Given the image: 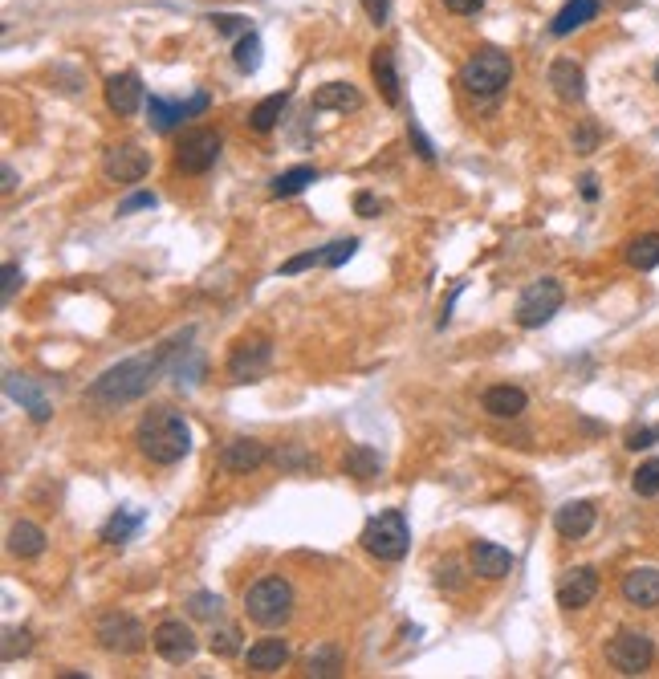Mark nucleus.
<instances>
[{
	"label": "nucleus",
	"instance_id": "39",
	"mask_svg": "<svg viewBox=\"0 0 659 679\" xmlns=\"http://www.w3.org/2000/svg\"><path fill=\"white\" fill-rule=\"evenodd\" d=\"M354 249H358V240H354V236H342V240L326 244V249H322V257H326V269H338V265H346V261L354 257Z\"/></svg>",
	"mask_w": 659,
	"mask_h": 679
},
{
	"label": "nucleus",
	"instance_id": "32",
	"mask_svg": "<svg viewBox=\"0 0 659 679\" xmlns=\"http://www.w3.org/2000/svg\"><path fill=\"white\" fill-rule=\"evenodd\" d=\"M627 265H631V269H639V273H647V269H655V265H659V232L635 236V240L627 244Z\"/></svg>",
	"mask_w": 659,
	"mask_h": 679
},
{
	"label": "nucleus",
	"instance_id": "3",
	"mask_svg": "<svg viewBox=\"0 0 659 679\" xmlns=\"http://www.w3.org/2000/svg\"><path fill=\"white\" fill-rule=\"evenodd\" d=\"M245 614L257 623V627H285L289 614H293V586L281 578V574H265L249 586L245 594Z\"/></svg>",
	"mask_w": 659,
	"mask_h": 679
},
{
	"label": "nucleus",
	"instance_id": "8",
	"mask_svg": "<svg viewBox=\"0 0 659 679\" xmlns=\"http://www.w3.org/2000/svg\"><path fill=\"white\" fill-rule=\"evenodd\" d=\"M220 147H224L220 131H212V127H192V131H184V139L175 143V167L184 171V175H204L208 167H216Z\"/></svg>",
	"mask_w": 659,
	"mask_h": 679
},
{
	"label": "nucleus",
	"instance_id": "9",
	"mask_svg": "<svg viewBox=\"0 0 659 679\" xmlns=\"http://www.w3.org/2000/svg\"><path fill=\"white\" fill-rule=\"evenodd\" d=\"M651 659H655V643L643 631H619L607 643V663L619 675H643L651 667Z\"/></svg>",
	"mask_w": 659,
	"mask_h": 679
},
{
	"label": "nucleus",
	"instance_id": "29",
	"mask_svg": "<svg viewBox=\"0 0 659 679\" xmlns=\"http://www.w3.org/2000/svg\"><path fill=\"white\" fill-rule=\"evenodd\" d=\"M139 525H143V513H139V509H118V513L102 525L98 537H102L106 545H127V541L139 533Z\"/></svg>",
	"mask_w": 659,
	"mask_h": 679
},
{
	"label": "nucleus",
	"instance_id": "48",
	"mask_svg": "<svg viewBox=\"0 0 659 679\" xmlns=\"http://www.w3.org/2000/svg\"><path fill=\"white\" fill-rule=\"evenodd\" d=\"M460 574H464V570H460L456 562H448V566H440V578H436V582H440L444 590H460V586H464V578H460Z\"/></svg>",
	"mask_w": 659,
	"mask_h": 679
},
{
	"label": "nucleus",
	"instance_id": "10",
	"mask_svg": "<svg viewBox=\"0 0 659 679\" xmlns=\"http://www.w3.org/2000/svg\"><path fill=\"white\" fill-rule=\"evenodd\" d=\"M269 366H273V342L269 338H245V342H236L232 354H228L232 383H257V379H265Z\"/></svg>",
	"mask_w": 659,
	"mask_h": 679
},
{
	"label": "nucleus",
	"instance_id": "37",
	"mask_svg": "<svg viewBox=\"0 0 659 679\" xmlns=\"http://www.w3.org/2000/svg\"><path fill=\"white\" fill-rule=\"evenodd\" d=\"M208 647H212V655H220V659L241 655V631H236V627H220V631L208 635Z\"/></svg>",
	"mask_w": 659,
	"mask_h": 679
},
{
	"label": "nucleus",
	"instance_id": "15",
	"mask_svg": "<svg viewBox=\"0 0 659 679\" xmlns=\"http://www.w3.org/2000/svg\"><path fill=\"white\" fill-rule=\"evenodd\" d=\"M265 460H269V448H265L261 440H249V436H236V440H228V444L220 448V468H224V472H236V476L257 472Z\"/></svg>",
	"mask_w": 659,
	"mask_h": 679
},
{
	"label": "nucleus",
	"instance_id": "28",
	"mask_svg": "<svg viewBox=\"0 0 659 679\" xmlns=\"http://www.w3.org/2000/svg\"><path fill=\"white\" fill-rule=\"evenodd\" d=\"M285 106H289V90H281V94H269V98H261L253 110H249V127L257 131V135H269L277 122H281V114H285Z\"/></svg>",
	"mask_w": 659,
	"mask_h": 679
},
{
	"label": "nucleus",
	"instance_id": "6",
	"mask_svg": "<svg viewBox=\"0 0 659 679\" xmlns=\"http://www.w3.org/2000/svg\"><path fill=\"white\" fill-rule=\"evenodd\" d=\"M562 301H566V289H562V281H554V277H542V281H533V285H525V293L517 297V310H513V318H517V326L521 330H542L558 310H562Z\"/></svg>",
	"mask_w": 659,
	"mask_h": 679
},
{
	"label": "nucleus",
	"instance_id": "21",
	"mask_svg": "<svg viewBox=\"0 0 659 679\" xmlns=\"http://www.w3.org/2000/svg\"><path fill=\"white\" fill-rule=\"evenodd\" d=\"M594 505L590 501H570V505H562L558 513H554V529H558V537H566V541H582L590 529H594Z\"/></svg>",
	"mask_w": 659,
	"mask_h": 679
},
{
	"label": "nucleus",
	"instance_id": "50",
	"mask_svg": "<svg viewBox=\"0 0 659 679\" xmlns=\"http://www.w3.org/2000/svg\"><path fill=\"white\" fill-rule=\"evenodd\" d=\"M481 5H485V0H444V9H448V13H460V17L481 13Z\"/></svg>",
	"mask_w": 659,
	"mask_h": 679
},
{
	"label": "nucleus",
	"instance_id": "54",
	"mask_svg": "<svg viewBox=\"0 0 659 679\" xmlns=\"http://www.w3.org/2000/svg\"><path fill=\"white\" fill-rule=\"evenodd\" d=\"M655 86H659V61H655Z\"/></svg>",
	"mask_w": 659,
	"mask_h": 679
},
{
	"label": "nucleus",
	"instance_id": "27",
	"mask_svg": "<svg viewBox=\"0 0 659 679\" xmlns=\"http://www.w3.org/2000/svg\"><path fill=\"white\" fill-rule=\"evenodd\" d=\"M342 472L354 476V480H371V476L383 472V456L371 444H350L346 456H342Z\"/></svg>",
	"mask_w": 659,
	"mask_h": 679
},
{
	"label": "nucleus",
	"instance_id": "7",
	"mask_svg": "<svg viewBox=\"0 0 659 679\" xmlns=\"http://www.w3.org/2000/svg\"><path fill=\"white\" fill-rule=\"evenodd\" d=\"M94 639H98V647L110 651V655H139L151 635H147V627L135 619V614L110 610V614H102V619H98Z\"/></svg>",
	"mask_w": 659,
	"mask_h": 679
},
{
	"label": "nucleus",
	"instance_id": "49",
	"mask_svg": "<svg viewBox=\"0 0 659 679\" xmlns=\"http://www.w3.org/2000/svg\"><path fill=\"white\" fill-rule=\"evenodd\" d=\"M354 212H358V216H379V200H375L371 192H358V196H354Z\"/></svg>",
	"mask_w": 659,
	"mask_h": 679
},
{
	"label": "nucleus",
	"instance_id": "18",
	"mask_svg": "<svg viewBox=\"0 0 659 679\" xmlns=\"http://www.w3.org/2000/svg\"><path fill=\"white\" fill-rule=\"evenodd\" d=\"M594 594H598V570H594V566H578V570H570V574L562 578V586H558V606H562V610H582V606L594 602Z\"/></svg>",
	"mask_w": 659,
	"mask_h": 679
},
{
	"label": "nucleus",
	"instance_id": "17",
	"mask_svg": "<svg viewBox=\"0 0 659 679\" xmlns=\"http://www.w3.org/2000/svg\"><path fill=\"white\" fill-rule=\"evenodd\" d=\"M102 94H106V106H110L118 118H131L139 106H147L139 74H114V78H106Z\"/></svg>",
	"mask_w": 659,
	"mask_h": 679
},
{
	"label": "nucleus",
	"instance_id": "40",
	"mask_svg": "<svg viewBox=\"0 0 659 679\" xmlns=\"http://www.w3.org/2000/svg\"><path fill=\"white\" fill-rule=\"evenodd\" d=\"M29 639H33V635H29L25 627H21V631H17V627H9V631H5V647H0V659H5V663H13L17 655H25V651L33 647Z\"/></svg>",
	"mask_w": 659,
	"mask_h": 679
},
{
	"label": "nucleus",
	"instance_id": "42",
	"mask_svg": "<svg viewBox=\"0 0 659 679\" xmlns=\"http://www.w3.org/2000/svg\"><path fill=\"white\" fill-rule=\"evenodd\" d=\"M594 147H598V127H594V122L586 118V122H582V127L574 131V151H582V155H590Z\"/></svg>",
	"mask_w": 659,
	"mask_h": 679
},
{
	"label": "nucleus",
	"instance_id": "44",
	"mask_svg": "<svg viewBox=\"0 0 659 679\" xmlns=\"http://www.w3.org/2000/svg\"><path fill=\"white\" fill-rule=\"evenodd\" d=\"M655 440H659V423H655V427H643V431H631L627 448H631V452H643V448H651Z\"/></svg>",
	"mask_w": 659,
	"mask_h": 679
},
{
	"label": "nucleus",
	"instance_id": "46",
	"mask_svg": "<svg viewBox=\"0 0 659 679\" xmlns=\"http://www.w3.org/2000/svg\"><path fill=\"white\" fill-rule=\"evenodd\" d=\"M139 208H155V196H151V192H135V196H127L123 204H118V216H131V212H139Z\"/></svg>",
	"mask_w": 659,
	"mask_h": 679
},
{
	"label": "nucleus",
	"instance_id": "41",
	"mask_svg": "<svg viewBox=\"0 0 659 679\" xmlns=\"http://www.w3.org/2000/svg\"><path fill=\"white\" fill-rule=\"evenodd\" d=\"M314 265H326L322 249H314V253H302V257H289V261L281 265V273H285V277H293V273H302V269H314Z\"/></svg>",
	"mask_w": 659,
	"mask_h": 679
},
{
	"label": "nucleus",
	"instance_id": "36",
	"mask_svg": "<svg viewBox=\"0 0 659 679\" xmlns=\"http://www.w3.org/2000/svg\"><path fill=\"white\" fill-rule=\"evenodd\" d=\"M188 610L196 614V619L216 623V619H220V610H224V598H220V594H212V590H200V594H192V598H188Z\"/></svg>",
	"mask_w": 659,
	"mask_h": 679
},
{
	"label": "nucleus",
	"instance_id": "34",
	"mask_svg": "<svg viewBox=\"0 0 659 679\" xmlns=\"http://www.w3.org/2000/svg\"><path fill=\"white\" fill-rule=\"evenodd\" d=\"M232 61H236V70H241V74H257V66H261V37H257L253 29H249V33H241Z\"/></svg>",
	"mask_w": 659,
	"mask_h": 679
},
{
	"label": "nucleus",
	"instance_id": "26",
	"mask_svg": "<svg viewBox=\"0 0 659 679\" xmlns=\"http://www.w3.org/2000/svg\"><path fill=\"white\" fill-rule=\"evenodd\" d=\"M310 106H314V110H338V114H346V110L363 106V94H358L350 82H326V86L314 90V102H310Z\"/></svg>",
	"mask_w": 659,
	"mask_h": 679
},
{
	"label": "nucleus",
	"instance_id": "16",
	"mask_svg": "<svg viewBox=\"0 0 659 679\" xmlns=\"http://www.w3.org/2000/svg\"><path fill=\"white\" fill-rule=\"evenodd\" d=\"M5 395H9L13 403H21V407L29 411V419H33V423H49L53 403L45 399V391H41L29 375H17V370H9V375H5Z\"/></svg>",
	"mask_w": 659,
	"mask_h": 679
},
{
	"label": "nucleus",
	"instance_id": "31",
	"mask_svg": "<svg viewBox=\"0 0 659 679\" xmlns=\"http://www.w3.org/2000/svg\"><path fill=\"white\" fill-rule=\"evenodd\" d=\"M314 179H318V167H306V163H302V167L281 171V175L273 179V188H269V192H273L277 200H289V196H302Z\"/></svg>",
	"mask_w": 659,
	"mask_h": 679
},
{
	"label": "nucleus",
	"instance_id": "1",
	"mask_svg": "<svg viewBox=\"0 0 659 679\" xmlns=\"http://www.w3.org/2000/svg\"><path fill=\"white\" fill-rule=\"evenodd\" d=\"M163 358H167V350H155V354H139V358H127V362L102 370V375L86 387V399L98 403V407H123V403L143 399L159 379Z\"/></svg>",
	"mask_w": 659,
	"mask_h": 679
},
{
	"label": "nucleus",
	"instance_id": "23",
	"mask_svg": "<svg viewBox=\"0 0 659 679\" xmlns=\"http://www.w3.org/2000/svg\"><path fill=\"white\" fill-rule=\"evenodd\" d=\"M245 663L249 671H281L289 663V643L281 635H269V639H257L249 651H245Z\"/></svg>",
	"mask_w": 659,
	"mask_h": 679
},
{
	"label": "nucleus",
	"instance_id": "51",
	"mask_svg": "<svg viewBox=\"0 0 659 679\" xmlns=\"http://www.w3.org/2000/svg\"><path fill=\"white\" fill-rule=\"evenodd\" d=\"M363 9L371 17V25H387V0H363Z\"/></svg>",
	"mask_w": 659,
	"mask_h": 679
},
{
	"label": "nucleus",
	"instance_id": "24",
	"mask_svg": "<svg viewBox=\"0 0 659 679\" xmlns=\"http://www.w3.org/2000/svg\"><path fill=\"white\" fill-rule=\"evenodd\" d=\"M481 407H485L493 419H517V415L529 407V399H525V391H521V387L501 383V387H489V391H485Z\"/></svg>",
	"mask_w": 659,
	"mask_h": 679
},
{
	"label": "nucleus",
	"instance_id": "25",
	"mask_svg": "<svg viewBox=\"0 0 659 679\" xmlns=\"http://www.w3.org/2000/svg\"><path fill=\"white\" fill-rule=\"evenodd\" d=\"M598 17V0H566V5L558 9V17L550 21V33L554 37H570L574 29L590 25Z\"/></svg>",
	"mask_w": 659,
	"mask_h": 679
},
{
	"label": "nucleus",
	"instance_id": "43",
	"mask_svg": "<svg viewBox=\"0 0 659 679\" xmlns=\"http://www.w3.org/2000/svg\"><path fill=\"white\" fill-rule=\"evenodd\" d=\"M407 139L415 143V151H419V159H428V163H436V147L428 143V135H424V131H419V127H415V122H411V127H407Z\"/></svg>",
	"mask_w": 659,
	"mask_h": 679
},
{
	"label": "nucleus",
	"instance_id": "14",
	"mask_svg": "<svg viewBox=\"0 0 659 679\" xmlns=\"http://www.w3.org/2000/svg\"><path fill=\"white\" fill-rule=\"evenodd\" d=\"M204 110H208V94H196V98H192V102H184V106H179V102H167V98H155V94L147 98V118H151V127H155L159 135L175 131L184 118L204 114Z\"/></svg>",
	"mask_w": 659,
	"mask_h": 679
},
{
	"label": "nucleus",
	"instance_id": "22",
	"mask_svg": "<svg viewBox=\"0 0 659 679\" xmlns=\"http://www.w3.org/2000/svg\"><path fill=\"white\" fill-rule=\"evenodd\" d=\"M371 78L383 94L387 106H399L403 102V90H399V70H395V53L391 49H375L371 53Z\"/></svg>",
	"mask_w": 659,
	"mask_h": 679
},
{
	"label": "nucleus",
	"instance_id": "47",
	"mask_svg": "<svg viewBox=\"0 0 659 679\" xmlns=\"http://www.w3.org/2000/svg\"><path fill=\"white\" fill-rule=\"evenodd\" d=\"M17 285H21V269L17 265H5V285H0V301H13V293H17Z\"/></svg>",
	"mask_w": 659,
	"mask_h": 679
},
{
	"label": "nucleus",
	"instance_id": "30",
	"mask_svg": "<svg viewBox=\"0 0 659 679\" xmlns=\"http://www.w3.org/2000/svg\"><path fill=\"white\" fill-rule=\"evenodd\" d=\"M9 549L17 558H37V553H45V529L33 521H17L9 529Z\"/></svg>",
	"mask_w": 659,
	"mask_h": 679
},
{
	"label": "nucleus",
	"instance_id": "4",
	"mask_svg": "<svg viewBox=\"0 0 659 679\" xmlns=\"http://www.w3.org/2000/svg\"><path fill=\"white\" fill-rule=\"evenodd\" d=\"M513 78V61L509 53L501 49H476L464 66H460V86L472 94V98H497Z\"/></svg>",
	"mask_w": 659,
	"mask_h": 679
},
{
	"label": "nucleus",
	"instance_id": "33",
	"mask_svg": "<svg viewBox=\"0 0 659 679\" xmlns=\"http://www.w3.org/2000/svg\"><path fill=\"white\" fill-rule=\"evenodd\" d=\"M342 651L334 647V643H322L318 651H310V659H306V671L314 675V679H334V675H342Z\"/></svg>",
	"mask_w": 659,
	"mask_h": 679
},
{
	"label": "nucleus",
	"instance_id": "20",
	"mask_svg": "<svg viewBox=\"0 0 659 679\" xmlns=\"http://www.w3.org/2000/svg\"><path fill=\"white\" fill-rule=\"evenodd\" d=\"M550 86H554V94L562 98V102H582L586 98V74H582V66L574 57H558L554 66H550Z\"/></svg>",
	"mask_w": 659,
	"mask_h": 679
},
{
	"label": "nucleus",
	"instance_id": "12",
	"mask_svg": "<svg viewBox=\"0 0 659 679\" xmlns=\"http://www.w3.org/2000/svg\"><path fill=\"white\" fill-rule=\"evenodd\" d=\"M151 171V155L139 143H118L102 155V175L110 183H139Z\"/></svg>",
	"mask_w": 659,
	"mask_h": 679
},
{
	"label": "nucleus",
	"instance_id": "11",
	"mask_svg": "<svg viewBox=\"0 0 659 679\" xmlns=\"http://www.w3.org/2000/svg\"><path fill=\"white\" fill-rule=\"evenodd\" d=\"M151 647H155L167 663H175V667L192 663L196 651H200V643H196V635H192V627H188L184 619H163V623L151 631Z\"/></svg>",
	"mask_w": 659,
	"mask_h": 679
},
{
	"label": "nucleus",
	"instance_id": "2",
	"mask_svg": "<svg viewBox=\"0 0 659 679\" xmlns=\"http://www.w3.org/2000/svg\"><path fill=\"white\" fill-rule=\"evenodd\" d=\"M135 444L151 464H179L192 452V427L175 407H151L135 423Z\"/></svg>",
	"mask_w": 659,
	"mask_h": 679
},
{
	"label": "nucleus",
	"instance_id": "53",
	"mask_svg": "<svg viewBox=\"0 0 659 679\" xmlns=\"http://www.w3.org/2000/svg\"><path fill=\"white\" fill-rule=\"evenodd\" d=\"M17 188V171H13V163H5V192H13Z\"/></svg>",
	"mask_w": 659,
	"mask_h": 679
},
{
	"label": "nucleus",
	"instance_id": "45",
	"mask_svg": "<svg viewBox=\"0 0 659 679\" xmlns=\"http://www.w3.org/2000/svg\"><path fill=\"white\" fill-rule=\"evenodd\" d=\"M212 25H216V33H249V21L245 17H232V13H224V17H212Z\"/></svg>",
	"mask_w": 659,
	"mask_h": 679
},
{
	"label": "nucleus",
	"instance_id": "35",
	"mask_svg": "<svg viewBox=\"0 0 659 679\" xmlns=\"http://www.w3.org/2000/svg\"><path fill=\"white\" fill-rule=\"evenodd\" d=\"M277 468H285V472H302V468H318V460L302 448V444H289V448H281V452H273L269 456Z\"/></svg>",
	"mask_w": 659,
	"mask_h": 679
},
{
	"label": "nucleus",
	"instance_id": "38",
	"mask_svg": "<svg viewBox=\"0 0 659 679\" xmlns=\"http://www.w3.org/2000/svg\"><path fill=\"white\" fill-rule=\"evenodd\" d=\"M631 488L639 492V497H659V460L639 464L635 476H631Z\"/></svg>",
	"mask_w": 659,
	"mask_h": 679
},
{
	"label": "nucleus",
	"instance_id": "52",
	"mask_svg": "<svg viewBox=\"0 0 659 679\" xmlns=\"http://www.w3.org/2000/svg\"><path fill=\"white\" fill-rule=\"evenodd\" d=\"M582 196H586V200H598V179H594V175H582Z\"/></svg>",
	"mask_w": 659,
	"mask_h": 679
},
{
	"label": "nucleus",
	"instance_id": "19",
	"mask_svg": "<svg viewBox=\"0 0 659 679\" xmlns=\"http://www.w3.org/2000/svg\"><path fill=\"white\" fill-rule=\"evenodd\" d=\"M623 598H627V606H635V610L659 606V570H655V566L631 570V574L623 578Z\"/></svg>",
	"mask_w": 659,
	"mask_h": 679
},
{
	"label": "nucleus",
	"instance_id": "5",
	"mask_svg": "<svg viewBox=\"0 0 659 679\" xmlns=\"http://www.w3.org/2000/svg\"><path fill=\"white\" fill-rule=\"evenodd\" d=\"M358 541H363V549L371 553V558H379V562H403L407 549H411L407 517L399 509H387V513L367 521V529H363V537H358Z\"/></svg>",
	"mask_w": 659,
	"mask_h": 679
},
{
	"label": "nucleus",
	"instance_id": "13",
	"mask_svg": "<svg viewBox=\"0 0 659 679\" xmlns=\"http://www.w3.org/2000/svg\"><path fill=\"white\" fill-rule=\"evenodd\" d=\"M468 566H472L476 578L501 582V578H509V570H513V553H509L505 545H497V541H472V545H468Z\"/></svg>",
	"mask_w": 659,
	"mask_h": 679
}]
</instances>
